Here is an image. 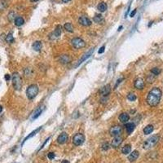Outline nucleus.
I'll return each instance as SVG.
<instances>
[{
  "mask_svg": "<svg viewBox=\"0 0 163 163\" xmlns=\"http://www.w3.org/2000/svg\"><path fill=\"white\" fill-rule=\"evenodd\" d=\"M162 92L161 90L158 87H154L148 92L147 96V103L149 106L155 107L159 104L161 98Z\"/></svg>",
  "mask_w": 163,
  "mask_h": 163,
  "instance_id": "obj_1",
  "label": "nucleus"
},
{
  "mask_svg": "<svg viewBox=\"0 0 163 163\" xmlns=\"http://www.w3.org/2000/svg\"><path fill=\"white\" fill-rule=\"evenodd\" d=\"M159 139H160V137H159V135H155L151 136L150 138H148L146 141L144 143L143 148L144 149H146V150L152 148L153 147H154L158 143V141H159Z\"/></svg>",
  "mask_w": 163,
  "mask_h": 163,
  "instance_id": "obj_2",
  "label": "nucleus"
},
{
  "mask_svg": "<svg viewBox=\"0 0 163 163\" xmlns=\"http://www.w3.org/2000/svg\"><path fill=\"white\" fill-rule=\"evenodd\" d=\"M12 85L16 91H20L21 89L22 79L18 73H14L12 74Z\"/></svg>",
  "mask_w": 163,
  "mask_h": 163,
  "instance_id": "obj_3",
  "label": "nucleus"
},
{
  "mask_svg": "<svg viewBox=\"0 0 163 163\" xmlns=\"http://www.w3.org/2000/svg\"><path fill=\"white\" fill-rule=\"evenodd\" d=\"M38 93V86L35 84H32L29 86L27 90H26V95H27L28 98L29 100H32L36 97Z\"/></svg>",
  "mask_w": 163,
  "mask_h": 163,
  "instance_id": "obj_4",
  "label": "nucleus"
},
{
  "mask_svg": "<svg viewBox=\"0 0 163 163\" xmlns=\"http://www.w3.org/2000/svg\"><path fill=\"white\" fill-rule=\"evenodd\" d=\"M71 43L75 49H80V48H82L86 46L85 41L80 38H73L71 40Z\"/></svg>",
  "mask_w": 163,
  "mask_h": 163,
  "instance_id": "obj_5",
  "label": "nucleus"
},
{
  "mask_svg": "<svg viewBox=\"0 0 163 163\" xmlns=\"http://www.w3.org/2000/svg\"><path fill=\"white\" fill-rule=\"evenodd\" d=\"M122 133V127L121 126H114L109 129V134L113 137L120 136Z\"/></svg>",
  "mask_w": 163,
  "mask_h": 163,
  "instance_id": "obj_6",
  "label": "nucleus"
},
{
  "mask_svg": "<svg viewBox=\"0 0 163 163\" xmlns=\"http://www.w3.org/2000/svg\"><path fill=\"white\" fill-rule=\"evenodd\" d=\"M84 140H85V137L84 135L82 134H76L75 135L73 136V143L74 145H76V146H79V145H82L83 143H84Z\"/></svg>",
  "mask_w": 163,
  "mask_h": 163,
  "instance_id": "obj_7",
  "label": "nucleus"
},
{
  "mask_svg": "<svg viewBox=\"0 0 163 163\" xmlns=\"http://www.w3.org/2000/svg\"><path fill=\"white\" fill-rule=\"evenodd\" d=\"M61 32H62V27H61L60 25H57L54 31L49 34V39H51V40H55V39L58 38L60 36Z\"/></svg>",
  "mask_w": 163,
  "mask_h": 163,
  "instance_id": "obj_8",
  "label": "nucleus"
},
{
  "mask_svg": "<svg viewBox=\"0 0 163 163\" xmlns=\"http://www.w3.org/2000/svg\"><path fill=\"white\" fill-rule=\"evenodd\" d=\"M110 92H111V87H110V85L108 84L105 85L102 88H100V94L102 95V97H108Z\"/></svg>",
  "mask_w": 163,
  "mask_h": 163,
  "instance_id": "obj_9",
  "label": "nucleus"
},
{
  "mask_svg": "<svg viewBox=\"0 0 163 163\" xmlns=\"http://www.w3.org/2000/svg\"><path fill=\"white\" fill-rule=\"evenodd\" d=\"M59 61L62 64H67L72 61V57L69 55H61L59 58Z\"/></svg>",
  "mask_w": 163,
  "mask_h": 163,
  "instance_id": "obj_10",
  "label": "nucleus"
},
{
  "mask_svg": "<svg viewBox=\"0 0 163 163\" xmlns=\"http://www.w3.org/2000/svg\"><path fill=\"white\" fill-rule=\"evenodd\" d=\"M78 22H79V24L83 25V26H89L91 25V20L88 18V17L86 16H82L79 17V19H78Z\"/></svg>",
  "mask_w": 163,
  "mask_h": 163,
  "instance_id": "obj_11",
  "label": "nucleus"
},
{
  "mask_svg": "<svg viewBox=\"0 0 163 163\" xmlns=\"http://www.w3.org/2000/svg\"><path fill=\"white\" fill-rule=\"evenodd\" d=\"M134 86H135V87L136 88V89H138V90H142V89H144V86H145V83H144V79L141 78H137V79H136V80L135 81Z\"/></svg>",
  "mask_w": 163,
  "mask_h": 163,
  "instance_id": "obj_12",
  "label": "nucleus"
},
{
  "mask_svg": "<svg viewBox=\"0 0 163 163\" xmlns=\"http://www.w3.org/2000/svg\"><path fill=\"white\" fill-rule=\"evenodd\" d=\"M68 139H69V136H68L67 133L63 132V133H61L58 136V138H57V142H58V144H64L68 141Z\"/></svg>",
  "mask_w": 163,
  "mask_h": 163,
  "instance_id": "obj_13",
  "label": "nucleus"
},
{
  "mask_svg": "<svg viewBox=\"0 0 163 163\" xmlns=\"http://www.w3.org/2000/svg\"><path fill=\"white\" fill-rule=\"evenodd\" d=\"M122 143V138L120 137V136H117V137H114V139L112 140L111 145L113 148H117L120 146Z\"/></svg>",
  "mask_w": 163,
  "mask_h": 163,
  "instance_id": "obj_14",
  "label": "nucleus"
},
{
  "mask_svg": "<svg viewBox=\"0 0 163 163\" xmlns=\"http://www.w3.org/2000/svg\"><path fill=\"white\" fill-rule=\"evenodd\" d=\"M44 108V106H39L38 108H37V109L35 110V112L34 113L33 116H32V120H35L41 115V113H42V110Z\"/></svg>",
  "mask_w": 163,
  "mask_h": 163,
  "instance_id": "obj_15",
  "label": "nucleus"
},
{
  "mask_svg": "<svg viewBox=\"0 0 163 163\" xmlns=\"http://www.w3.org/2000/svg\"><path fill=\"white\" fill-rule=\"evenodd\" d=\"M139 152L137 151V150H135V151H133L132 152L130 155H129V157H128V160L131 161V162H133V161H135V160H137V158L139 157Z\"/></svg>",
  "mask_w": 163,
  "mask_h": 163,
  "instance_id": "obj_16",
  "label": "nucleus"
},
{
  "mask_svg": "<svg viewBox=\"0 0 163 163\" xmlns=\"http://www.w3.org/2000/svg\"><path fill=\"white\" fill-rule=\"evenodd\" d=\"M93 51H94V48H92V49H91L90 51H88L86 55H84V56H83L82 57V58L80 59V60L78 61V63L77 66H79V65H80V64H81L82 62H84V61H85V60H86L87 58H89V57L91 56V54L93 53Z\"/></svg>",
  "mask_w": 163,
  "mask_h": 163,
  "instance_id": "obj_17",
  "label": "nucleus"
},
{
  "mask_svg": "<svg viewBox=\"0 0 163 163\" xmlns=\"http://www.w3.org/2000/svg\"><path fill=\"white\" fill-rule=\"evenodd\" d=\"M33 49L34 51H40L41 49H42V44L40 41H36V42H34L33 43Z\"/></svg>",
  "mask_w": 163,
  "mask_h": 163,
  "instance_id": "obj_18",
  "label": "nucleus"
},
{
  "mask_svg": "<svg viewBox=\"0 0 163 163\" xmlns=\"http://www.w3.org/2000/svg\"><path fill=\"white\" fill-rule=\"evenodd\" d=\"M118 118H119V120L122 122H128L129 119H130V116L128 113H121L119 117H118Z\"/></svg>",
  "mask_w": 163,
  "mask_h": 163,
  "instance_id": "obj_19",
  "label": "nucleus"
},
{
  "mask_svg": "<svg viewBox=\"0 0 163 163\" xmlns=\"http://www.w3.org/2000/svg\"><path fill=\"white\" fill-rule=\"evenodd\" d=\"M135 125L134 124V123H132V122L127 123V124L126 125V131H127V133H128L129 135L131 134L132 132H133V131L135 130Z\"/></svg>",
  "mask_w": 163,
  "mask_h": 163,
  "instance_id": "obj_20",
  "label": "nucleus"
},
{
  "mask_svg": "<svg viewBox=\"0 0 163 163\" xmlns=\"http://www.w3.org/2000/svg\"><path fill=\"white\" fill-rule=\"evenodd\" d=\"M93 20H94V21L95 22V23L102 24V22H104V16L101 14H95Z\"/></svg>",
  "mask_w": 163,
  "mask_h": 163,
  "instance_id": "obj_21",
  "label": "nucleus"
},
{
  "mask_svg": "<svg viewBox=\"0 0 163 163\" xmlns=\"http://www.w3.org/2000/svg\"><path fill=\"white\" fill-rule=\"evenodd\" d=\"M14 22H15V25L16 26H21V25H24L25 20L23 19V17H21V16H16V18L15 19Z\"/></svg>",
  "mask_w": 163,
  "mask_h": 163,
  "instance_id": "obj_22",
  "label": "nucleus"
},
{
  "mask_svg": "<svg viewBox=\"0 0 163 163\" xmlns=\"http://www.w3.org/2000/svg\"><path fill=\"white\" fill-rule=\"evenodd\" d=\"M153 130H154V128H153V125H148L147 126H145L144 128V135H149L153 131Z\"/></svg>",
  "mask_w": 163,
  "mask_h": 163,
  "instance_id": "obj_23",
  "label": "nucleus"
},
{
  "mask_svg": "<svg viewBox=\"0 0 163 163\" xmlns=\"http://www.w3.org/2000/svg\"><path fill=\"white\" fill-rule=\"evenodd\" d=\"M97 8H98V10L101 12H104L107 10V4L105 3L104 2H101L98 4V6H97Z\"/></svg>",
  "mask_w": 163,
  "mask_h": 163,
  "instance_id": "obj_24",
  "label": "nucleus"
},
{
  "mask_svg": "<svg viewBox=\"0 0 163 163\" xmlns=\"http://www.w3.org/2000/svg\"><path fill=\"white\" fill-rule=\"evenodd\" d=\"M131 151V144H126L124 147L122 148V152L123 154L127 155L128 153H130Z\"/></svg>",
  "mask_w": 163,
  "mask_h": 163,
  "instance_id": "obj_25",
  "label": "nucleus"
},
{
  "mask_svg": "<svg viewBox=\"0 0 163 163\" xmlns=\"http://www.w3.org/2000/svg\"><path fill=\"white\" fill-rule=\"evenodd\" d=\"M64 28L66 31H68V32H70V33L73 32V26L71 23H69V22L68 23H65L64 25Z\"/></svg>",
  "mask_w": 163,
  "mask_h": 163,
  "instance_id": "obj_26",
  "label": "nucleus"
},
{
  "mask_svg": "<svg viewBox=\"0 0 163 163\" xmlns=\"http://www.w3.org/2000/svg\"><path fill=\"white\" fill-rule=\"evenodd\" d=\"M41 129H42V127H38V128L37 130H34V131L32 132V133H31V134H30V135H29L27 136V137H26V138L25 139V140H24V141H23V144H24V143H25V141H26V140H27L28 139H29V138H31V137H33V136H34V135H36V134L38 133V132L39 131H40Z\"/></svg>",
  "mask_w": 163,
  "mask_h": 163,
  "instance_id": "obj_27",
  "label": "nucleus"
},
{
  "mask_svg": "<svg viewBox=\"0 0 163 163\" xmlns=\"http://www.w3.org/2000/svg\"><path fill=\"white\" fill-rule=\"evenodd\" d=\"M7 18H8V20L9 21H13V20H15V19L16 18V12H11L9 14H8L7 16Z\"/></svg>",
  "mask_w": 163,
  "mask_h": 163,
  "instance_id": "obj_28",
  "label": "nucleus"
},
{
  "mask_svg": "<svg viewBox=\"0 0 163 163\" xmlns=\"http://www.w3.org/2000/svg\"><path fill=\"white\" fill-rule=\"evenodd\" d=\"M7 7H8L7 1H0V11L5 10Z\"/></svg>",
  "mask_w": 163,
  "mask_h": 163,
  "instance_id": "obj_29",
  "label": "nucleus"
},
{
  "mask_svg": "<svg viewBox=\"0 0 163 163\" xmlns=\"http://www.w3.org/2000/svg\"><path fill=\"white\" fill-rule=\"evenodd\" d=\"M151 73H153V75H155V76H157L161 73V69L158 68H153L151 70Z\"/></svg>",
  "mask_w": 163,
  "mask_h": 163,
  "instance_id": "obj_30",
  "label": "nucleus"
},
{
  "mask_svg": "<svg viewBox=\"0 0 163 163\" xmlns=\"http://www.w3.org/2000/svg\"><path fill=\"white\" fill-rule=\"evenodd\" d=\"M6 42H8V43H12L14 42V38H13L12 34H9L7 35V36L6 37Z\"/></svg>",
  "mask_w": 163,
  "mask_h": 163,
  "instance_id": "obj_31",
  "label": "nucleus"
},
{
  "mask_svg": "<svg viewBox=\"0 0 163 163\" xmlns=\"http://www.w3.org/2000/svg\"><path fill=\"white\" fill-rule=\"evenodd\" d=\"M127 99L131 101H135L136 100V95L133 93H130L128 95H127Z\"/></svg>",
  "mask_w": 163,
  "mask_h": 163,
  "instance_id": "obj_32",
  "label": "nucleus"
},
{
  "mask_svg": "<svg viewBox=\"0 0 163 163\" xmlns=\"http://www.w3.org/2000/svg\"><path fill=\"white\" fill-rule=\"evenodd\" d=\"M154 78H155V75H153V73H151L150 75H148L147 78V80L149 83H152L154 81Z\"/></svg>",
  "mask_w": 163,
  "mask_h": 163,
  "instance_id": "obj_33",
  "label": "nucleus"
},
{
  "mask_svg": "<svg viewBox=\"0 0 163 163\" xmlns=\"http://www.w3.org/2000/svg\"><path fill=\"white\" fill-rule=\"evenodd\" d=\"M101 148H102L103 150L104 151H107L109 149V144L108 143H104L102 144V146H101Z\"/></svg>",
  "mask_w": 163,
  "mask_h": 163,
  "instance_id": "obj_34",
  "label": "nucleus"
},
{
  "mask_svg": "<svg viewBox=\"0 0 163 163\" xmlns=\"http://www.w3.org/2000/svg\"><path fill=\"white\" fill-rule=\"evenodd\" d=\"M47 157H48V158H49L50 160H52V159H54L56 156H55V153H48Z\"/></svg>",
  "mask_w": 163,
  "mask_h": 163,
  "instance_id": "obj_35",
  "label": "nucleus"
},
{
  "mask_svg": "<svg viewBox=\"0 0 163 163\" xmlns=\"http://www.w3.org/2000/svg\"><path fill=\"white\" fill-rule=\"evenodd\" d=\"M104 49H105V47L104 46H103V47H101L100 49H99V51H98V52H99V54H101V53H103V52L104 51Z\"/></svg>",
  "mask_w": 163,
  "mask_h": 163,
  "instance_id": "obj_36",
  "label": "nucleus"
},
{
  "mask_svg": "<svg viewBox=\"0 0 163 163\" xmlns=\"http://www.w3.org/2000/svg\"><path fill=\"white\" fill-rule=\"evenodd\" d=\"M135 13H136V10H134L133 12L131 13V17H133L135 15Z\"/></svg>",
  "mask_w": 163,
  "mask_h": 163,
  "instance_id": "obj_37",
  "label": "nucleus"
},
{
  "mask_svg": "<svg viewBox=\"0 0 163 163\" xmlns=\"http://www.w3.org/2000/svg\"><path fill=\"white\" fill-rule=\"evenodd\" d=\"M10 78H11L10 75H8V74H6V75H5V79H6V80H9Z\"/></svg>",
  "mask_w": 163,
  "mask_h": 163,
  "instance_id": "obj_38",
  "label": "nucleus"
},
{
  "mask_svg": "<svg viewBox=\"0 0 163 163\" xmlns=\"http://www.w3.org/2000/svg\"><path fill=\"white\" fill-rule=\"evenodd\" d=\"M61 163H69V161L68 160H64Z\"/></svg>",
  "mask_w": 163,
  "mask_h": 163,
  "instance_id": "obj_39",
  "label": "nucleus"
},
{
  "mask_svg": "<svg viewBox=\"0 0 163 163\" xmlns=\"http://www.w3.org/2000/svg\"><path fill=\"white\" fill-rule=\"evenodd\" d=\"M70 0H62V2L63 3H68V2H69Z\"/></svg>",
  "mask_w": 163,
  "mask_h": 163,
  "instance_id": "obj_40",
  "label": "nucleus"
},
{
  "mask_svg": "<svg viewBox=\"0 0 163 163\" xmlns=\"http://www.w3.org/2000/svg\"><path fill=\"white\" fill-rule=\"evenodd\" d=\"M122 26H120V27H119V29H118V31H121V30H122Z\"/></svg>",
  "mask_w": 163,
  "mask_h": 163,
  "instance_id": "obj_41",
  "label": "nucleus"
},
{
  "mask_svg": "<svg viewBox=\"0 0 163 163\" xmlns=\"http://www.w3.org/2000/svg\"><path fill=\"white\" fill-rule=\"evenodd\" d=\"M3 111V107L2 106H0V113H1Z\"/></svg>",
  "mask_w": 163,
  "mask_h": 163,
  "instance_id": "obj_42",
  "label": "nucleus"
},
{
  "mask_svg": "<svg viewBox=\"0 0 163 163\" xmlns=\"http://www.w3.org/2000/svg\"><path fill=\"white\" fill-rule=\"evenodd\" d=\"M30 1L31 2H37V1H38V0H30Z\"/></svg>",
  "mask_w": 163,
  "mask_h": 163,
  "instance_id": "obj_43",
  "label": "nucleus"
},
{
  "mask_svg": "<svg viewBox=\"0 0 163 163\" xmlns=\"http://www.w3.org/2000/svg\"><path fill=\"white\" fill-rule=\"evenodd\" d=\"M0 1H7V0H0Z\"/></svg>",
  "mask_w": 163,
  "mask_h": 163,
  "instance_id": "obj_44",
  "label": "nucleus"
}]
</instances>
